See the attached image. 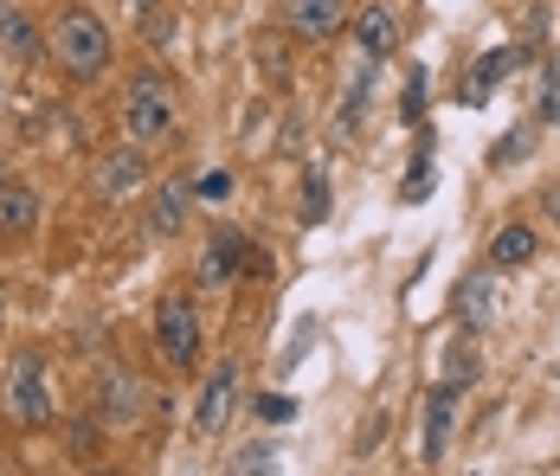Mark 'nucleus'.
<instances>
[{
  "label": "nucleus",
  "instance_id": "obj_24",
  "mask_svg": "<svg viewBox=\"0 0 560 476\" xmlns=\"http://www.w3.org/2000/svg\"><path fill=\"white\" fill-rule=\"evenodd\" d=\"M548 212H555V219H560V181H555V187H548Z\"/></svg>",
  "mask_w": 560,
  "mask_h": 476
},
{
  "label": "nucleus",
  "instance_id": "obj_10",
  "mask_svg": "<svg viewBox=\"0 0 560 476\" xmlns=\"http://www.w3.org/2000/svg\"><path fill=\"white\" fill-rule=\"evenodd\" d=\"M354 33H361V58H368V65H381V58L399 46V20H393V7H361V26H354Z\"/></svg>",
  "mask_w": 560,
  "mask_h": 476
},
{
  "label": "nucleus",
  "instance_id": "obj_13",
  "mask_svg": "<svg viewBox=\"0 0 560 476\" xmlns=\"http://www.w3.org/2000/svg\"><path fill=\"white\" fill-rule=\"evenodd\" d=\"M509 71H515V46H503V53H490V58H477V71H470V91H464V97H470V104H483V97L503 84Z\"/></svg>",
  "mask_w": 560,
  "mask_h": 476
},
{
  "label": "nucleus",
  "instance_id": "obj_6",
  "mask_svg": "<svg viewBox=\"0 0 560 476\" xmlns=\"http://www.w3.org/2000/svg\"><path fill=\"white\" fill-rule=\"evenodd\" d=\"M451 419H457V380H445V386L425 399V464H445V451H451Z\"/></svg>",
  "mask_w": 560,
  "mask_h": 476
},
{
  "label": "nucleus",
  "instance_id": "obj_11",
  "mask_svg": "<svg viewBox=\"0 0 560 476\" xmlns=\"http://www.w3.org/2000/svg\"><path fill=\"white\" fill-rule=\"evenodd\" d=\"M457 316L470 322V328H490V322L503 316V303H497V277H470V283L457 290Z\"/></svg>",
  "mask_w": 560,
  "mask_h": 476
},
{
  "label": "nucleus",
  "instance_id": "obj_19",
  "mask_svg": "<svg viewBox=\"0 0 560 476\" xmlns=\"http://www.w3.org/2000/svg\"><path fill=\"white\" fill-rule=\"evenodd\" d=\"M207 207H220V200H232V174L225 167H213V174H200V187H194Z\"/></svg>",
  "mask_w": 560,
  "mask_h": 476
},
{
  "label": "nucleus",
  "instance_id": "obj_20",
  "mask_svg": "<svg viewBox=\"0 0 560 476\" xmlns=\"http://www.w3.org/2000/svg\"><path fill=\"white\" fill-rule=\"evenodd\" d=\"M419 109H425V71H412V78H406V97H399V116H406V123H412Z\"/></svg>",
  "mask_w": 560,
  "mask_h": 476
},
{
  "label": "nucleus",
  "instance_id": "obj_2",
  "mask_svg": "<svg viewBox=\"0 0 560 476\" xmlns=\"http://www.w3.org/2000/svg\"><path fill=\"white\" fill-rule=\"evenodd\" d=\"M174 129V97L162 78H136L129 84V142L136 149H149V142H162Z\"/></svg>",
  "mask_w": 560,
  "mask_h": 476
},
{
  "label": "nucleus",
  "instance_id": "obj_26",
  "mask_svg": "<svg viewBox=\"0 0 560 476\" xmlns=\"http://www.w3.org/2000/svg\"><path fill=\"white\" fill-rule=\"evenodd\" d=\"M0 310H7V297H0Z\"/></svg>",
  "mask_w": 560,
  "mask_h": 476
},
{
  "label": "nucleus",
  "instance_id": "obj_8",
  "mask_svg": "<svg viewBox=\"0 0 560 476\" xmlns=\"http://www.w3.org/2000/svg\"><path fill=\"white\" fill-rule=\"evenodd\" d=\"M33 225H39V194H33L26 181H0V232L26 239Z\"/></svg>",
  "mask_w": 560,
  "mask_h": 476
},
{
  "label": "nucleus",
  "instance_id": "obj_18",
  "mask_svg": "<svg viewBox=\"0 0 560 476\" xmlns=\"http://www.w3.org/2000/svg\"><path fill=\"white\" fill-rule=\"evenodd\" d=\"M528 149H535V136H528V129H509L503 142H497V155H490V161H497V167H509V161H522Z\"/></svg>",
  "mask_w": 560,
  "mask_h": 476
},
{
  "label": "nucleus",
  "instance_id": "obj_5",
  "mask_svg": "<svg viewBox=\"0 0 560 476\" xmlns=\"http://www.w3.org/2000/svg\"><path fill=\"white\" fill-rule=\"evenodd\" d=\"M232 393H238V368L225 361V368H213V380L200 386V399H194V425L213 438V431H225V419H232Z\"/></svg>",
  "mask_w": 560,
  "mask_h": 476
},
{
  "label": "nucleus",
  "instance_id": "obj_25",
  "mask_svg": "<svg viewBox=\"0 0 560 476\" xmlns=\"http://www.w3.org/2000/svg\"><path fill=\"white\" fill-rule=\"evenodd\" d=\"M129 7H149V0H129Z\"/></svg>",
  "mask_w": 560,
  "mask_h": 476
},
{
  "label": "nucleus",
  "instance_id": "obj_12",
  "mask_svg": "<svg viewBox=\"0 0 560 476\" xmlns=\"http://www.w3.org/2000/svg\"><path fill=\"white\" fill-rule=\"evenodd\" d=\"M187 225V187H155V207H149V232H162V239H174Z\"/></svg>",
  "mask_w": 560,
  "mask_h": 476
},
{
  "label": "nucleus",
  "instance_id": "obj_23",
  "mask_svg": "<svg viewBox=\"0 0 560 476\" xmlns=\"http://www.w3.org/2000/svg\"><path fill=\"white\" fill-rule=\"evenodd\" d=\"M432 194V167H419V174H406V200H425Z\"/></svg>",
  "mask_w": 560,
  "mask_h": 476
},
{
  "label": "nucleus",
  "instance_id": "obj_16",
  "mask_svg": "<svg viewBox=\"0 0 560 476\" xmlns=\"http://www.w3.org/2000/svg\"><path fill=\"white\" fill-rule=\"evenodd\" d=\"M238 258H245V239H238V232H220V239L207 245V258H200V270H207L213 283H225V277L238 270Z\"/></svg>",
  "mask_w": 560,
  "mask_h": 476
},
{
  "label": "nucleus",
  "instance_id": "obj_9",
  "mask_svg": "<svg viewBox=\"0 0 560 476\" xmlns=\"http://www.w3.org/2000/svg\"><path fill=\"white\" fill-rule=\"evenodd\" d=\"M336 26H341V0H290V33H296V39L316 46V39H329Z\"/></svg>",
  "mask_w": 560,
  "mask_h": 476
},
{
  "label": "nucleus",
  "instance_id": "obj_15",
  "mask_svg": "<svg viewBox=\"0 0 560 476\" xmlns=\"http://www.w3.org/2000/svg\"><path fill=\"white\" fill-rule=\"evenodd\" d=\"M0 46L13 58H33L39 53V33H33V20L20 13V7H0Z\"/></svg>",
  "mask_w": 560,
  "mask_h": 476
},
{
  "label": "nucleus",
  "instance_id": "obj_4",
  "mask_svg": "<svg viewBox=\"0 0 560 476\" xmlns=\"http://www.w3.org/2000/svg\"><path fill=\"white\" fill-rule=\"evenodd\" d=\"M13 419L26 425V431H39V425L52 419V399H46V361H39L33 348L13 361Z\"/></svg>",
  "mask_w": 560,
  "mask_h": 476
},
{
  "label": "nucleus",
  "instance_id": "obj_7",
  "mask_svg": "<svg viewBox=\"0 0 560 476\" xmlns=\"http://www.w3.org/2000/svg\"><path fill=\"white\" fill-rule=\"evenodd\" d=\"M142 174H149V167H142V149L129 142V149H116V155L97 167V194H104V200H129V194L142 187Z\"/></svg>",
  "mask_w": 560,
  "mask_h": 476
},
{
  "label": "nucleus",
  "instance_id": "obj_14",
  "mask_svg": "<svg viewBox=\"0 0 560 476\" xmlns=\"http://www.w3.org/2000/svg\"><path fill=\"white\" fill-rule=\"evenodd\" d=\"M528 258H535V232H528V225H503V232H497V239H490V265H528Z\"/></svg>",
  "mask_w": 560,
  "mask_h": 476
},
{
  "label": "nucleus",
  "instance_id": "obj_22",
  "mask_svg": "<svg viewBox=\"0 0 560 476\" xmlns=\"http://www.w3.org/2000/svg\"><path fill=\"white\" fill-rule=\"evenodd\" d=\"M258 413H265V419H290V413H296V406H290V393H265V399H258Z\"/></svg>",
  "mask_w": 560,
  "mask_h": 476
},
{
  "label": "nucleus",
  "instance_id": "obj_1",
  "mask_svg": "<svg viewBox=\"0 0 560 476\" xmlns=\"http://www.w3.org/2000/svg\"><path fill=\"white\" fill-rule=\"evenodd\" d=\"M52 53L71 78H97L110 65V26L91 7H58L52 13Z\"/></svg>",
  "mask_w": 560,
  "mask_h": 476
},
{
  "label": "nucleus",
  "instance_id": "obj_17",
  "mask_svg": "<svg viewBox=\"0 0 560 476\" xmlns=\"http://www.w3.org/2000/svg\"><path fill=\"white\" fill-rule=\"evenodd\" d=\"M323 219H329V174L310 167L303 174V225H323Z\"/></svg>",
  "mask_w": 560,
  "mask_h": 476
},
{
  "label": "nucleus",
  "instance_id": "obj_21",
  "mask_svg": "<svg viewBox=\"0 0 560 476\" xmlns=\"http://www.w3.org/2000/svg\"><path fill=\"white\" fill-rule=\"evenodd\" d=\"M560 116V71L548 65V78H541V123H555Z\"/></svg>",
  "mask_w": 560,
  "mask_h": 476
},
{
  "label": "nucleus",
  "instance_id": "obj_3",
  "mask_svg": "<svg viewBox=\"0 0 560 476\" xmlns=\"http://www.w3.org/2000/svg\"><path fill=\"white\" fill-rule=\"evenodd\" d=\"M155 341H162V355H168L174 368H194V361H200V316H194L187 297H162V310H155Z\"/></svg>",
  "mask_w": 560,
  "mask_h": 476
}]
</instances>
